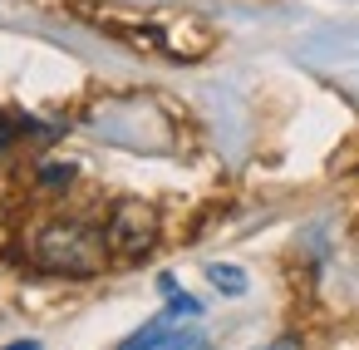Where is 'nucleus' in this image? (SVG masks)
I'll return each mask as SVG.
<instances>
[{"label":"nucleus","mask_w":359,"mask_h":350,"mask_svg":"<svg viewBox=\"0 0 359 350\" xmlns=\"http://www.w3.org/2000/svg\"><path fill=\"white\" fill-rule=\"evenodd\" d=\"M104 247L84 222H50L35 232L30 242V257L45 266V271H60V276H94L104 266Z\"/></svg>","instance_id":"f257e3e1"},{"label":"nucleus","mask_w":359,"mask_h":350,"mask_svg":"<svg viewBox=\"0 0 359 350\" xmlns=\"http://www.w3.org/2000/svg\"><path fill=\"white\" fill-rule=\"evenodd\" d=\"M197 311H202V301H197V296H177V291H172V306H168L163 316H168V320H192Z\"/></svg>","instance_id":"20e7f679"},{"label":"nucleus","mask_w":359,"mask_h":350,"mask_svg":"<svg viewBox=\"0 0 359 350\" xmlns=\"http://www.w3.org/2000/svg\"><path fill=\"white\" fill-rule=\"evenodd\" d=\"M153 232H158V217H153V207H143V202H118L114 207V217H109V232H104V242H109V252L114 257H123V261H138L148 247H153Z\"/></svg>","instance_id":"f03ea898"},{"label":"nucleus","mask_w":359,"mask_h":350,"mask_svg":"<svg viewBox=\"0 0 359 350\" xmlns=\"http://www.w3.org/2000/svg\"><path fill=\"white\" fill-rule=\"evenodd\" d=\"M212 281H217L222 291H231V296H241V291H246V276H241L236 266H212Z\"/></svg>","instance_id":"7ed1b4c3"},{"label":"nucleus","mask_w":359,"mask_h":350,"mask_svg":"<svg viewBox=\"0 0 359 350\" xmlns=\"http://www.w3.org/2000/svg\"><path fill=\"white\" fill-rule=\"evenodd\" d=\"M11 143H15V124H11L6 114H0V153H6Z\"/></svg>","instance_id":"423d86ee"},{"label":"nucleus","mask_w":359,"mask_h":350,"mask_svg":"<svg viewBox=\"0 0 359 350\" xmlns=\"http://www.w3.org/2000/svg\"><path fill=\"white\" fill-rule=\"evenodd\" d=\"M40 183H45V188H69V183H74V168L45 163V168H40Z\"/></svg>","instance_id":"39448f33"}]
</instances>
